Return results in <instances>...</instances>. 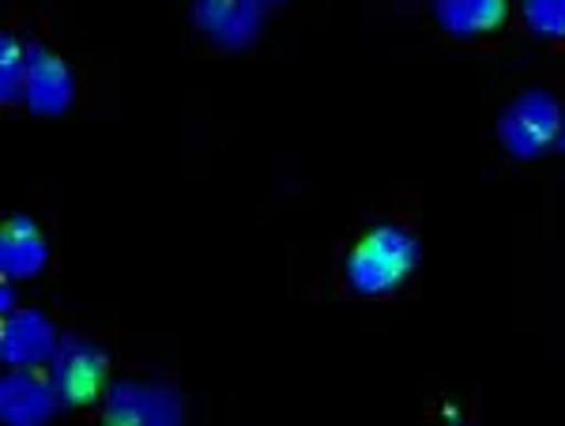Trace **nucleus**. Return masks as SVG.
Here are the masks:
<instances>
[{
    "label": "nucleus",
    "mask_w": 565,
    "mask_h": 426,
    "mask_svg": "<svg viewBox=\"0 0 565 426\" xmlns=\"http://www.w3.org/2000/svg\"><path fill=\"white\" fill-rule=\"evenodd\" d=\"M418 257H423V249H418V238L407 226L381 223L351 249L343 276H348V287L354 295H388L418 268Z\"/></svg>",
    "instance_id": "1"
},
{
    "label": "nucleus",
    "mask_w": 565,
    "mask_h": 426,
    "mask_svg": "<svg viewBox=\"0 0 565 426\" xmlns=\"http://www.w3.org/2000/svg\"><path fill=\"white\" fill-rule=\"evenodd\" d=\"M565 129V110L562 103L543 87L521 90L513 103L498 117V143L505 148V156L532 162L551 156V148L562 140Z\"/></svg>",
    "instance_id": "2"
},
{
    "label": "nucleus",
    "mask_w": 565,
    "mask_h": 426,
    "mask_svg": "<svg viewBox=\"0 0 565 426\" xmlns=\"http://www.w3.org/2000/svg\"><path fill=\"white\" fill-rule=\"evenodd\" d=\"M53 385L61 393V404H95L106 393L109 377V355L87 337H61L53 359L45 362Z\"/></svg>",
    "instance_id": "3"
},
{
    "label": "nucleus",
    "mask_w": 565,
    "mask_h": 426,
    "mask_svg": "<svg viewBox=\"0 0 565 426\" xmlns=\"http://www.w3.org/2000/svg\"><path fill=\"white\" fill-rule=\"evenodd\" d=\"M106 419L117 426H178L185 419L181 393L159 382H114L103 393Z\"/></svg>",
    "instance_id": "4"
},
{
    "label": "nucleus",
    "mask_w": 565,
    "mask_h": 426,
    "mask_svg": "<svg viewBox=\"0 0 565 426\" xmlns=\"http://www.w3.org/2000/svg\"><path fill=\"white\" fill-rule=\"evenodd\" d=\"M23 103L39 117H61L76 103V76L61 53L42 42H26V87Z\"/></svg>",
    "instance_id": "5"
},
{
    "label": "nucleus",
    "mask_w": 565,
    "mask_h": 426,
    "mask_svg": "<svg viewBox=\"0 0 565 426\" xmlns=\"http://www.w3.org/2000/svg\"><path fill=\"white\" fill-rule=\"evenodd\" d=\"M193 20L218 50H245L264 34V0H196Z\"/></svg>",
    "instance_id": "6"
},
{
    "label": "nucleus",
    "mask_w": 565,
    "mask_h": 426,
    "mask_svg": "<svg viewBox=\"0 0 565 426\" xmlns=\"http://www.w3.org/2000/svg\"><path fill=\"white\" fill-rule=\"evenodd\" d=\"M61 393L39 366H8L0 382V415L8 426H39L57 412Z\"/></svg>",
    "instance_id": "7"
},
{
    "label": "nucleus",
    "mask_w": 565,
    "mask_h": 426,
    "mask_svg": "<svg viewBox=\"0 0 565 426\" xmlns=\"http://www.w3.org/2000/svg\"><path fill=\"white\" fill-rule=\"evenodd\" d=\"M57 324L39 310H12L0 324V359L4 366H45L57 351Z\"/></svg>",
    "instance_id": "8"
},
{
    "label": "nucleus",
    "mask_w": 565,
    "mask_h": 426,
    "mask_svg": "<svg viewBox=\"0 0 565 426\" xmlns=\"http://www.w3.org/2000/svg\"><path fill=\"white\" fill-rule=\"evenodd\" d=\"M50 265V246H45V234L31 215H12L0 231V271L4 279L20 284V279H34L39 271Z\"/></svg>",
    "instance_id": "9"
},
{
    "label": "nucleus",
    "mask_w": 565,
    "mask_h": 426,
    "mask_svg": "<svg viewBox=\"0 0 565 426\" xmlns=\"http://www.w3.org/2000/svg\"><path fill=\"white\" fill-rule=\"evenodd\" d=\"M430 4L437 26L460 42L494 34L509 20V0H430Z\"/></svg>",
    "instance_id": "10"
},
{
    "label": "nucleus",
    "mask_w": 565,
    "mask_h": 426,
    "mask_svg": "<svg viewBox=\"0 0 565 426\" xmlns=\"http://www.w3.org/2000/svg\"><path fill=\"white\" fill-rule=\"evenodd\" d=\"M26 87V45L15 34L0 39V103H23Z\"/></svg>",
    "instance_id": "11"
},
{
    "label": "nucleus",
    "mask_w": 565,
    "mask_h": 426,
    "mask_svg": "<svg viewBox=\"0 0 565 426\" xmlns=\"http://www.w3.org/2000/svg\"><path fill=\"white\" fill-rule=\"evenodd\" d=\"M524 23L535 39L565 42V0H524Z\"/></svg>",
    "instance_id": "12"
},
{
    "label": "nucleus",
    "mask_w": 565,
    "mask_h": 426,
    "mask_svg": "<svg viewBox=\"0 0 565 426\" xmlns=\"http://www.w3.org/2000/svg\"><path fill=\"white\" fill-rule=\"evenodd\" d=\"M12 310H20V306H15L12 279H4V287H0V313H12Z\"/></svg>",
    "instance_id": "13"
},
{
    "label": "nucleus",
    "mask_w": 565,
    "mask_h": 426,
    "mask_svg": "<svg viewBox=\"0 0 565 426\" xmlns=\"http://www.w3.org/2000/svg\"><path fill=\"white\" fill-rule=\"evenodd\" d=\"M264 4H287V0H264Z\"/></svg>",
    "instance_id": "14"
},
{
    "label": "nucleus",
    "mask_w": 565,
    "mask_h": 426,
    "mask_svg": "<svg viewBox=\"0 0 565 426\" xmlns=\"http://www.w3.org/2000/svg\"><path fill=\"white\" fill-rule=\"evenodd\" d=\"M558 143H562V151H565V129H562V140Z\"/></svg>",
    "instance_id": "15"
}]
</instances>
